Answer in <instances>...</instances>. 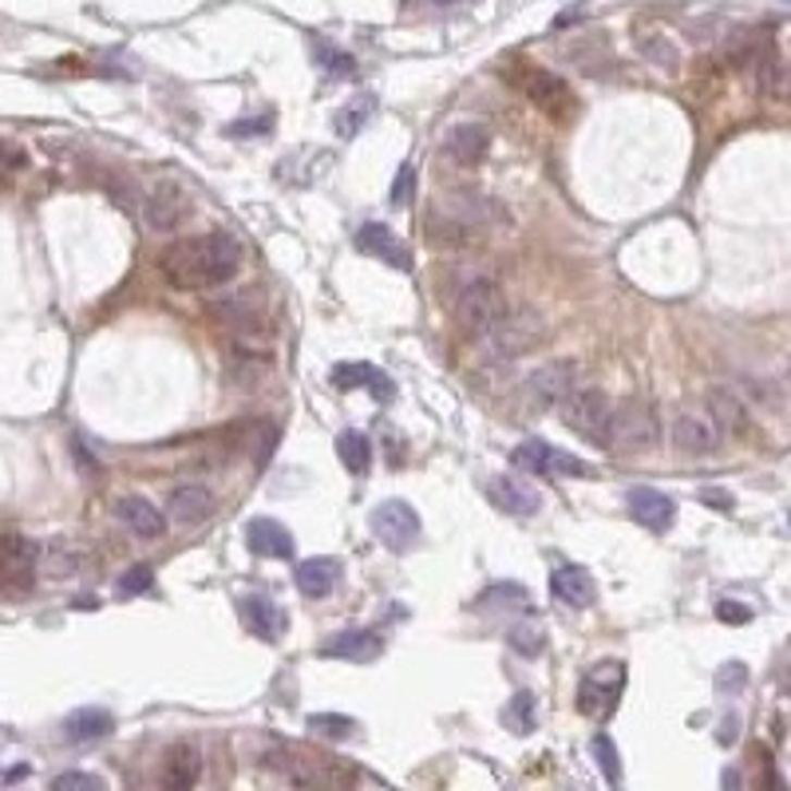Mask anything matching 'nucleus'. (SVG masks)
Segmentation results:
<instances>
[{
  "label": "nucleus",
  "instance_id": "obj_1",
  "mask_svg": "<svg viewBox=\"0 0 791 791\" xmlns=\"http://www.w3.org/2000/svg\"><path fill=\"white\" fill-rule=\"evenodd\" d=\"M159 270L174 289H214L238 277L242 246L230 234H195L166 246Z\"/></svg>",
  "mask_w": 791,
  "mask_h": 791
},
{
  "label": "nucleus",
  "instance_id": "obj_2",
  "mask_svg": "<svg viewBox=\"0 0 791 791\" xmlns=\"http://www.w3.org/2000/svg\"><path fill=\"white\" fill-rule=\"evenodd\" d=\"M542 345H546V321L534 309H519V313L507 309L487 333L479 336V348L487 360H519Z\"/></svg>",
  "mask_w": 791,
  "mask_h": 791
},
{
  "label": "nucleus",
  "instance_id": "obj_3",
  "mask_svg": "<svg viewBox=\"0 0 791 791\" xmlns=\"http://www.w3.org/2000/svg\"><path fill=\"white\" fill-rule=\"evenodd\" d=\"M265 768L277 776V780L293 783V788H333V783L348 780V771L336 764V759L321 756V752L297 749V744H277V749L265 756Z\"/></svg>",
  "mask_w": 791,
  "mask_h": 791
},
{
  "label": "nucleus",
  "instance_id": "obj_4",
  "mask_svg": "<svg viewBox=\"0 0 791 791\" xmlns=\"http://www.w3.org/2000/svg\"><path fill=\"white\" fill-rule=\"evenodd\" d=\"M662 435V423H657V408L641 400H626L614 404V420H609V435H606V452H621V456H641L650 452Z\"/></svg>",
  "mask_w": 791,
  "mask_h": 791
},
{
  "label": "nucleus",
  "instance_id": "obj_5",
  "mask_svg": "<svg viewBox=\"0 0 791 791\" xmlns=\"http://www.w3.org/2000/svg\"><path fill=\"white\" fill-rule=\"evenodd\" d=\"M507 293L495 277H467L456 297V321L467 336H483L503 313H507Z\"/></svg>",
  "mask_w": 791,
  "mask_h": 791
},
{
  "label": "nucleus",
  "instance_id": "obj_6",
  "mask_svg": "<svg viewBox=\"0 0 791 791\" xmlns=\"http://www.w3.org/2000/svg\"><path fill=\"white\" fill-rule=\"evenodd\" d=\"M558 412H563L566 428H570L574 435H582L585 444L606 447L609 420H614V400H609L606 392H597V388H574L563 404H558Z\"/></svg>",
  "mask_w": 791,
  "mask_h": 791
},
{
  "label": "nucleus",
  "instance_id": "obj_7",
  "mask_svg": "<svg viewBox=\"0 0 791 791\" xmlns=\"http://www.w3.org/2000/svg\"><path fill=\"white\" fill-rule=\"evenodd\" d=\"M515 467H527V475H542V479H590L597 475L594 467L585 459L570 456L563 447L546 444V440H522L515 452H510Z\"/></svg>",
  "mask_w": 791,
  "mask_h": 791
},
{
  "label": "nucleus",
  "instance_id": "obj_8",
  "mask_svg": "<svg viewBox=\"0 0 791 791\" xmlns=\"http://www.w3.org/2000/svg\"><path fill=\"white\" fill-rule=\"evenodd\" d=\"M190 214V190H186L178 178H163L147 190V202H143V222L151 234H171L178 230V222Z\"/></svg>",
  "mask_w": 791,
  "mask_h": 791
},
{
  "label": "nucleus",
  "instance_id": "obj_9",
  "mask_svg": "<svg viewBox=\"0 0 791 791\" xmlns=\"http://www.w3.org/2000/svg\"><path fill=\"white\" fill-rule=\"evenodd\" d=\"M372 531L376 539L388 546V551H412L416 539H420V515H416L412 503L404 499H384L372 510Z\"/></svg>",
  "mask_w": 791,
  "mask_h": 791
},
{
  "label": "nucleus",
  "instance_id": "obj_10",
  "mask_svg": "<svg viewBox=\"0 0 791 791\" xmlns=\"http://www.w3.org/2000/svg\"><path fill=\"white\" fill-rule=\"evenodd\" d=\"M578 388V364L574 360H551L527 376V400L539 408V412H551L558 404Z\"/></svg>",
  "mask_w": 791,
  "mask_h": 791
},
{
  "label": "nucleus",
  "instance_id": "obj_11",
  "mask_svg": "<svg viewBox=\"0 0 791 791\" xmlns=\"http://www.w3.org/2000/svg\"><path fill=\"white\" fill-rule=\"evenodd\" d=\"M214 317L226 329H234L242 341H254V336H261L265 325H270V321H265L270 309H265V297H261L258 289H242V293H234V297L214 301Z\"/></svg>",
  "mask_w": 791,
  "mask_h": 791
},
{
  "label": "nucleus",
  "instance_id": "obj_12",
  "mask_svg": "<svg viewBox=\"0 0 791 791\" xmlns=\"http://www.w3.org/2000/svg\"><path fill=\"white\" fill-rule=\"evenodd\" d=\"M626 689V665L621 662H602L590 677L582 681V696H578V708L597 720H606L614 708H618V696Z\"/></svg>",
  "mask_w": 791,
  "mask_h": 791
},
{
  "label": "nucleus",
  "instance_id": "obj_13",
  "mask_svg": "<svg viewBox=\"0 0 791 791\" xmlns=\"http://www.w3.org/2000/svg\"><path fill=\"white\" fill-rule=\"evenodd\" d=\"M672 447L689 459H705L716 456L720 444H725V432L716 428V420L708 412H681L672 420Z\"/></svg>",
  "mask_w": 791,
  "mask_h": 791
},
{
  "label": "nucleus",
  "instance_id": "obj_14",
  "mask_svg": "<svg viewBox=\"0 0 791 791\" xmlns=\"http://www.w3.org/2000/svg\"><path fill=\"white\" fill-rule=\"evenodd\" d=\"M40 570V546L21 534H0V590H28Z\"/></svg>",
  "mask_w": 791,
  "mask_h": 791
},
{
  "label": "nucleus",
  "instance_id": "obj_15",
  "mask_svg": "<svg viewBox=\"0 0 791 791\" xmlns=\"http://www.w3.org/2000/svg\"><path fill=\"white\" fill-rule=\"evenodd\" d=\"M357 250L360 254H369V258H376V261H384V265H392V270H404V273H412V250L404 246L396 234H392L384 222H364V226L357 230Z\"/></svg>",
  "mask_w": 791,
  "mask_h": 791
},
{
  "label": "nucleus",
  "instance_id": "obj_16",
  "mask_svg": "<svg viewBox=\"0 0 791 791\" xmlns=\"http://www.w3.org/2000/svg\"><path fill=\"white\" fill-rule=\"evenodd\" d=\"M487 495L503 515H515V519H534L542 510L539 487H531V483L519 475H495L487 483Z\"/></svg>",
  "mask_w": 791,
  "mask_h": 791
},
{
  "label": "nucleus",
  "instance_id": "obj_17",
  "mask_svg": "<svg viewBox=\"0 0 791 791\" xmlns=\"http://www.w3.org/2000/svg\"><path fill=\"white\" fill-rule=\"evenodd\" d=\"M626 507L633 515V522H641L645 531H669L672 519H677V503L657 487H633L626 495Z\"/></svg>",
  "mask_w": 791,
  "mask_h": 791
},
{
  "label": "nucleus",
  "instance_id": "obj_18",
  "mask_svg": "<svg viewBox=\"0 0 791 791\" xmlns=\"http://www.w3.org/2000/svg\"><path fill=\"white\" fill-rule=\"evenodd\" d=\"M491 151V131L483 123H456L447 131L444 155L459 166H479Z\"/></svg>",
  "mask_w": 791,
  "mask_h": 791
},
{
  "label": "nucleus",
  "instance_id": "obj_19",
  "mask_svg": "<svg viewBox=\"0 0 791 791\" xmlns=\"http://www.w3.org/2000/svg\"><path fill=\"white\" fill-rule=\"evenodd\" d=\"M551 594L558 597L563 606L585 609V606H594L597 585H594V578H590V570H582V566H574V563H563L551 570Z\"/></svg>",
  "mask_w": 791,
  "mask_h": 791
},
{
  "label": "nucleus",
  "instance_id": "obj_20",
  "mask_svg": "<svg viewBox=\"0 0 791 791\" xmlns=\"http://www.w3.org/2000/svg\"><path fill=\"white\" fill-rule=\"evenodd\" d=\"M115 515H120V522L127 527L135 539L143 542H155L166 534V515L155 503H147L143 495H127V499L115 503Z\"/></svg>",
  "mask_w": 791,
  "mask_h": 791
},
{
  "label": "nucleus",
  "instance_id": "obj_21",
  "mask_svg": "<svg viewBox=\"0 0 791 791\" xmlns=\"http://www.w3.org/2000/svg\"><path fill=\"white\" fill-rule=\"evenodd\" d=\"M384 653V641H380L376 629H345V633H336L321 645V657H336V662H372Z\"/></svg>",
  "mask_w": 791,
  "mask_h": 791
},
{
  "label": "nucleus",
  "instance_id": "obj_22",
  "mask_svg": "<svg viewBox=\"0 0 791 791\" xmlns=\"http://www.w3.org/2000/svg\"><path fill=\"white\" fill-rule=\"evenodd\" d=\"M210 510H214V495H210L207 487H198V483H178V487L166 495V515H171V522H178V527H198V522H207Z\"/></svg>",
  "mask_w": 791,
  "mask_h": 791
},
{
  "label": "nucleus",
  "instance_id": "obj_23",
  "mask_svg": "<svg viewBox=\"0 0 791 791\" xmlns=\"http://www.w3.org/2000/svg\"><path fill=\"white\" fill-rule=\"evenodd\" d=\"M333 384L336 388H369L372 396L384 404L396 396V384L388 380V372L376 369V364H364V360H345V364H336Z\"/></svg>",
  "mask_w": 791,
  "mask_h": 791
},
{
  "label": "nucleus",
  "instance_id": "obj_24",
  "mask_svg": "<svg viewBox=\"0 0 791 791\" xmlns=\"http://www.w3.org/2000/svg\"><path fill=\"white\" fill-rule=\"evenodd\" d=\"M238 614H242V621L250 626V633H258L261 641H282L285 626H289L285 609L273 606L270 597H242Z\"/></svg>",
  "mask_w": 791,
  "mask_h": 791
},
{
  "label": "nucleus",
  "instance_id": "obj_25",
  "mask_svg": "<svg viewBox=\"0 0 791 791\" xmlns=\"http://www.w3.org/2000/svg\"><path fill=\"white\" fill-rule=\"evenodd\" d=\"M246 542H250V551L261 554V558H293V551H297L293 534L277 519H254L246 527Z\"/></svg>",
  "mask_w": 791,
  "mask_h": 791
},
{
  "label": "nucleus",
  "instance_id": "obj_26",
  "mask_svg": "<svg viewBox=\"0 0 791 791\" xmlns=\"http://www.w3.org/2000/svg\"><path fill=\"white\" fill-rule=\"evenodd\" d=\"M519 87L534 99V103H542L546 111H554V115L570 108V87H566L558 76H551V72H542V67H527V72L519 76Z\"/></svg>",
  "mask_w": 791,
  "mask_h": 791
},
{
  "label": "nucleus",
  "instance_id": "obj_27",
  "mask_svg": "<svg viewBox=\"0 0 791 791\" xmlns=\"http://www.w3.org/2000/svg\"><path fill=\"white\" fill-rule=\"evenodd\" d=\"M111 728H115V716L108 708H76L64 720V740L67 744H96V740L111 737Z\"/></svg>",
  "mask_w": 791,
  "mask_h": 791
},
{
  "label": "nucleus",
  "instance_id": "obj_28",
  "mask_svg": "<svg viewBox=\"0 0 791 791\" xmlns=\"http://www.w3.org/2000/svg\"><path fill=\"white\" fill-rule=\"evenodd\" d=\"M708 416L725 435H737L749 428V404L737 388H713L708 392Z\"/></svg>",
  "mask_w": 791,
  "mask_h": 791
},
{
  "label": "nucleus",
  "instance_id": "obj_29",
  "mask_svg": "<svg viewBox=\"0 0 791 791\" xmlns=\"http://www.w3.org/2000/svg\"><path fill=\"white\" fill-rule=\"evenodd\" d=\"M336 578H341V563H336V558H305V563L297 566L293 582H297V590H301L305 597H325V594H333Z\"/></svg>",
  "mask_w": 791,
  "mask_h": 791
},
{
  "label": "nucleus",
  "instance_id": "obj_30",
  "mask_svg": "<svg viewBox=\"0 0 791 791\" xmlns=\"http://www.w3.org/2000/svg\"><path fill=\"white\" fill-rule=\"evenodd\" d=\"M198 776H202V759L190 744H178V749L166 756V771H163V783L166 788H195Z\"/></svg>",
  "mask_w": 791,
  "mask_h": 791
},
{
  "label": "nucleus",
  "instance_id": "obj_31",
  "mask_svg": "<svg viewBox=\"0 0 791 791\" xmlns=\"http://www.w3.org/2000/svg\"><path fill=\"white\" fill-rule=\"evenodd\" d=\"M372 111H376V96H357L348 99L345 108L333 115V131L341 135V139H357L360 127H369Z\"/></svg>",
  "mask_w": 791,
  "mask_h": 791
},
{
  "label": "nucleus",
  "instance_id": "obj_32",
  "mask_svg": "<svg viewBox=\"0 0 791 791\" xmlns=\"http://www.w3.org/2000/svg\"><path fill=\"white\" fill-rule=\"evenodd\" d=\"M336 456L348 467V475H369L372 467V440L364 432H341L336 440Z\"/></svg>",
  "mask_w": 791,
  "mask_h": 791
},
{
  "label": "nucleus",
  "instance_id": "obj_33",
  "mask_svg": "<svg viewBox=\"0 0 791 791\" xmlns=\"http://www.w3.org/2000/svg\"><path fill=\"white\" fill-rule=\"evenodd\" d=\"M40 558H44V566H48L55 578H72L79 566H84V551H79V546H72L67 539H52L40 551Z\"/></svg>",
  "mask_w": 791,
  "mask_h": 791
},
{
  "label": "nucleus",
  "instance_id": "obj_34",
  "mask_svg": "<svg viewBox=\"0 0 791 791\" xmlns=\"http://www.w3.org/2000/svg\"><path fill=\"white\" fill-rule=\"evenodd\" d=\"M479 606L483 609H519V614H527V609H531V590L519 582H499L479 597Z\"/></svg>",
  "mask_w": 791,
  "mask_h": 791
},
{
  "label": "nucleus",
  "instance_id": "obj_35",
  "mask_svg": "<svg viewBox=\"0 0 791 791\" xmlns=\"http://www.w3.org/2000/svg\"><path fill=\"white\" fill-rule=\"evenodd\" d=\"M313 52H317V64L325 67L329 76H341V79H353V76H357V64H353V55L341 52V48H333V44H325L321 36H313Z\"/></svg>",
  "mask_w": 791,
  "mask_h": 791
},
{
  "label": "nucleus",
  "instance_id": "obj_36",
  "mask_svg": "<svg viewBox=\"0 0 791 791\" xmlns=\"http://www.w3.org/2000/svg\"><path fill=\"white\" fill-rule=\"evenodd\" d=\"M534 720H539V701H534L531 689H522V693L510 696V708H507V725L515 732H531Z\"/></svg>",
  "mask_w": 791,
  "mask_h": 791
},
{
  "label": "nucleus",
  "instance_id": "obj_37",
  "mask_svg": "<svg viewBox=\"0 0 791 791\" xmlns=\"http://www.w3.org/2000/svg\"><path fill=\"white\" fill-rule=\"evenodd\" d=\"M309 728H317L321 737L348 740L353 732H357V720H353V716H336V713H313L309 716Z\"/></svg>",
  "mask_w": 791,
  "mask_h": 791
},
{
  "label": "nucleus",
  "instance_id": "obj_38",
  "mask_svg": "<svg viewBox=\"0 0 791 791\" xmlns=\"http://www.w3.org/2000/svg\"><path fill=\"white\" fill-rule=\"evenodd\" d=\"M507 641H510V650L522 653V657H539L542 645H546V638H542V629H539V626H522V621H519V626H510Z\"/></svg>",
  "mask_w": 791,
  "mask_h": 791
},
{
  "label": "nucleus",
  "instance_id": "obj_39",
  "mask_svg": "<svg viewBox=\"0 0 791 791\" xmlns=\"http://www.w3.org/2000/svg\"><path fill=\"white\" fill-rule=\"evenodd\" d=\"M594 756H597V764H602V771H606V780L609 783H621L618 749H614V740H609L606 732H597V737H594Z\"/></svg>",
  "mask_w": 791,
  "mask_h": 791
},
{
  "label": "nucleus",
  "instance_id": "obj_40",
  "mask_svg": "<svg viewBox=\"0 0 791 791\" xmlns=\"http://www.w3.org/2000/svg\"><path fill=\"white\" fill-rule=\"evenodd\" d=\"M641 52L650 55L653 64H662L665 72H677V48H672L669 40H665V36H641Z\"/></svg>",
  "mask_w": 791,
  "mask_h": 791
},
{
  "label": "nucleus",
  "instance_id": "obj_41",
  "mask_svg": "<svg viewBox=\"0 0 791 791\" xmlns=\"http://www.w3.org/2000/svg\"><path fill=\"white\" fill-rule=\"evenodd\" d=\"M151 582H155V570L151 566H131L127 574L120 578V582H115V590H120L123 597H131V594H147V590H151Z\"/></svg>",
  "mask_w": 791,
  "mask_h": 791
},
{
  "label": "nucleus",
  "instance_id": "obj_42",
  "mask_svg": "<svg viewBox=\"0 0 791 791\" xmlns=\"http://www.w3.org/2000/svg\"><path fill=\"white\" fill-rule=\"evenodd\" d=\"M412 195H416V166L412 163H404L400 166V174L392 178V207H408L412 202Z\"/></svg>",
  "mask_w": 791,
  "mask_h": 791
},
{
  "label": "nucleus",
  "instance_id": "obj_43",
  "mask_svg": "<svg viewBox=\"0 0 791 791\" xmlns=\"http://www.w3.org/2000/svg\"><path fill=\"white\" fill-rule=\"evenodd\" d=\"M744 684H749V665L728 662L725 669L716 672V689H720V693H740Z\"/></svg>",
  "mask_w": 791,
  "mask_h": 791
},
{
  "label": "nucleus",
  "instance_id": "obj_44",
  "mask_svg": "<svg viewBox=\"0 0 791 791\" xmlns=\"http://www.w3.org/2000/svg\"><path fill=\"white\" fill-rule=\"evenodd\" d=\"M716 618L728 621V626H749V621H752V609L740 606L737 597H720V602H716Z\"/></svg>",
  "mask_w": 791,
  "mask_h": 791
},
{
  "label": "nucleus",
  "instance_id": "obj_45",
  "mask_svg": "<svg viewBox=\"0 0 791 791\" xmlns=\"http://www.w3.org/2000/svg\"><path fill=\"white\" fill-rule=\"evenodd\" d=\"M273 127V115H258V120H238L230 123L226 135L230 139H254V135H265V131Z\"/></svg>",
  "mask_w": 791,
  "mask_h": 791
},
{
  "label": "nucleus",
  "instance_id": "obj_46",
  "mask_svg": "<svg viewBox=\"0 0 791 791\" xmlns=\"http://www.w3.org/2000/svg\"><path fill=\"white\" fill-rule=\"evenodd\" d=\"M55 791H67V788H103V780L99 776H87V771H64V776H55L52 780Z\"/></svg>",
  "mask_w": 791,
  "mask_h": 791
},
{
  "label": "nucleus",
  "instance_id": "obj_47",
  "mask_svg": "<svg viewBox=\"0 0 791 791\" xmlns=\"http://www.w3.org/2000/svg\"><path fill=\"white\" fill-rule=\"evenodd\" d=\"M701 499H705L713 510H725V515H728V510H732V507H737V499H732L728 491H716V487H705V491H701Z\"/></svg>",
  "mask_w": 791,
  "mask_h": 791
},
{
  "label": "nucleus",
  "instance_id": "obj_48",
  "mask_svg": "<svg viewBox=\"0 0 791 791\" xmlns=\"http://www.w3.org/2000/svg\"><path fill=\"white\" fill-rule=\"evenodd\" d=\"M720 744H737V716H728L720 725Z\"/></svg>",
  "mask_w": 791,
  "mask_h": 791
},
{
  "label": "nucleus",
  "instance_id": "obj_49",
  "mask_svg": "<svg viewBox=\"0 0 791 791\" xmlns=\"http://www.w3.org/2000/svg\"><path fill=\"white\" fill-rule=\"evenodd\" d=\"M432 4H467V0H432Z\"/></svg>",
  "mask_w": 791,
  "mask_h": 791
},
{
  "label": "nucleus",
  "instance_id": "obj_50",
  "mask_svg": "<svg viewBox=\"0 0 791 791\" xmlns=\"http://www.w3.org/2000/svg\"><path fill=\"white\" fill-rule=\"evenodd\" d=\"M788 388H791V364H788Z\"/></svg>",
  "mask_w": 791,
  "mask_h": 791
}]
</instances>
